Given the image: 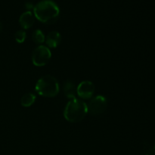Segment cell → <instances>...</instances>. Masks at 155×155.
<instances>
[{"mask_svg":"<svg viewBox=\"0 0 155 155\" xmlns=\"http://www.w3.org/2000/svg\"><path fill=\"white\" fill-rule=\"evenodd\" d=\"M32 39L35 44L41 45L45 41V36L42 30L37 29L32 34Z\"/></svg>","mask_w":155,"mask_h":155,"instance_id":"obj_11","label":"cell"},{"mask_svg":"<svg viewBox=\"0 0 155 155\" xmlns=\"http://www.w3.org/2000/svg\"><path fill=\"white\" fill-rule=\"evenodd\" d=\"M59 14L60 8L52 0H42L33 7L35 18L43 24H54L57 21Z\"/></svg>","mask_w":155,"mask_h":155,"instance_id":"obj_1","label":"cell"},{"mask_svg":"<svg viewBox=\"0 0 155 155\" xmlns=\"http://www.w3.org/2000/svg\"><path fill=\"white\" fill-rule=\"evenodd\" d=\"M88 114L87 104L78 98L70 100L64 110V117L71 123H78L83 120Z\"/></svg>","mask_w":155,"mask_h":155,"instance_id":"obj_2","label":"cell"},{"mask_svg":"<svg viewBox=\"0 0 155 155\" xmlns=\"http://www.w3.org/2000/svg\"><path fill=\"white\" fill-rule=\"evenodd\" d=\"M141 155H155V149L151 146L145 147Z\"/></svg>","mask_w":155,"mask_h":155,"instance_id":"obj_13","label":"cell"},{"mask_svg":"<svg viewBox=\"0 0 155 155\" xmlns=\"http://www.w3.org/2000/svg\"><path fill=\"white\" fill-rule=\"evenodd\" d=\"M61 41V36L58 31H51L47 35L45 38V43L47 47L51 48H55L60 44Z\"/></svg>","mask_w":155,"mask_h":155,"instance_id":"obj_8","label":"cell"},{"mask_svg":"<svg viewBox=\"0 0 155 155\" xmlns=\"http://www.w3.org/2000/svg\"><path fill=\"white\" fill-rule=\"evenodd\" d=\"M35 18H35L33 13H32L30 11H27L20 16V25L24 30L30 28L35 23Z\"/></svg>","mask_w":155,"mask_h":155,"instance_id":"obj_7","label":"cell"},{"mask_svg":"<svg viewBox=\"0 0 155 155\" xmlns=\"http://www.w3.org/2000/svg\"><path fill=\"white\" fill-rule=\"evenodd\" d=\"M154 148L155 149V143H154Z\"/></svg>","mask_w":155,"mask_h":155,"instance_id":"obj_14","label":"cell"},{"mask_svg":"<svg viewBox=\"0 0 155 155\" xmlns=\"http://www.w3.org/2000/svg\"><path fill=\"white\" fill-rule=\"evenodd\" d=\"M35 90L41 96L52 98L59 93L60 87L55 77L45 75L38 80L35 86Z\"/></svg>","mask_w":155,"mask_h":155,"instance_id":"obj_3","label":"cell"},{"mask_svg":"<svg viewBox=\"0 0 155 155\" xmlns=\"http://www.w3.org/2000/svg\"><path fill=\"white\" fill-rule=\"evenodd\" d=\"M0 30H1V26H0Z\"/></svg>","mask_w":155,"mask_h":155,"instance_id":"obj_15","label":"cell"},{"mask_svg":"<svg viewBox=\"0 0 155 155\" xmlns=\"http://www.w3.org/2000/svg\"><path fill=\"white\" fill-rule=\"evenodd\" d=\"M107 106V100L103 95H97L91 98L87 104L88 113L92 115L101 114L106 110Z\"/></svg>","mask_w":155,"mask_h":155,"instance_id":"obj_5","label":"cell"},{"mask_svg":"<svg viewBox=\"0 0 155 155\" xmlns=\"http://www.w3.org/2000/svg\"><path fill=\"white\" fill-rule=\"evenodd\" d=\"M51 53L49 48L45 45H38L33 51L32 61L36 67H43L51 59Z\"/></svg>","mask_w":155,"mask_h":155,"instance_id":"obj_4","label":"cell"},{"mask_svg":"<svg viewBox=\"0 0 155 155\" xmlns=\"http://www.w3.org/2000/svg\"><path fill=\"white\" fill-rule=\"evenodd\" d=\"M64 93L65 96L70 100L76 98V95H77V88H76L75 84L71 80H67L64 84Z\"/></svg>","mask_w":155,"mask_h":155,"instance_id":"obj_9","label":"cell"},{"mask_svg":"<svg viewBox=\"0 0 155 155\" xmlns=\"http://www.w3.org/2000/svg\"><path fill=\"white\" fill-rule=\"evenodd\" d=\"M35 101H36V95L33 93L29 92V93H26L23 95L21 99V104L24 107H28L33 105Z\"/></svg>","mask_w":155,"mask_h":155,"instance_id":"obj_10","label":"cell"},{"mask_svg":"<svg viewBox=\"0 0 155 155\" xmlns=\"http://www.w3.org/2000/svg\"><path fill=\"white\" fill-rule=\"evenodd\" d=\"M95 93V86L89 80L82 81L77 87V95L82 99H90Z\"/></svg>","mask_w":155,"mask_h":155,"instance_id":"obj_6","label":"cell"},{"mask_svg":"<svg viewBox=\"0 0 155 155\" xmlns=\"http://www.w3.org/2000/svg\"><path fill=\"white\" fill-rule=\"evenodd\" d=\"M26 37H27L26 32L23 30H18L15 34V39L18 43H23L25 41Z\"/></svg>","mask_w":155,"mask_h":155,"instance_id":"obj_12","label":"cell"}]
</instances>
